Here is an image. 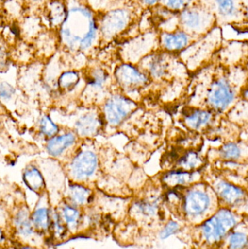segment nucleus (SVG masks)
<instances>
[{
	"mask_svg": "<svg viewBox=\"0 0 248 249\" xmlns=\"http://www.w3.org/2000/svg\"><path fill=\"white\" fill-rule=\"evenodd\" d=\"M179 230V225L176 222L172 221L166 225L165 228L162 231L160 236H161L162 239H166V238H169V237L176 233Z\"/></svg>",
	"mask_w": 248,
	"mask_h": 249,
	"instance_id": "nucleus-33",
	"label": "nucleus"
},
{
	"mask_svg": "<svg viewBox=\"0 0 248 249\" xmlns=\"http://www.w3.org/2000/svg\"><path fill=\"white\" fill-rule=\"evenodd\" d=\"M70 235L71 234L60 217L56 209L54 208L52 210V219L48 239L51 240L55 244H61L68 239Z\"/></svg>",
	"mask_w": 248,
	"mask_h": 249,
	"instance_id": "nucleus-18",
	"label": "nucleus"
},
{
	"mask_svg": "<svg viewBox=\"0 0 248 249\" xmlns=\"http://www.w3.org/2000/svg\"><path fill=\"white\" fill-rule=\"evenodd\" d=\"M61 36L71 49L88 50L100 39L97 13L85 4L73 7L61 26Z\"/></svg>",
	"mask_w": 248,
	"mask_h": 249,
	"instance_id": "nucleus-1",
	"label": "nucleus"
},
{
	"mask_svg": "<svg viewBox=\"0 0 248 249\" xmlns=\"http://www.w3.org/2000/svg\"><path fill=\"white\" fill-rule=\"evenodd\" d=\"M135 108L136 105L131 99L122 96H115L105 105V116L109 124H118L126 119Z\"/></svg>",
	"mask_w": 248,
	"mask_h": 249,
	"instance_id": "nucleus-7",
	"label": "nucleus"
},
{
	"mask_svg": "<svg viewBox=\"0 0 248 249\" xmlns=\"http://www.w3.org/2000/svg\"><path fill=\"white\" fill-rule=\"evenodd\" d=\"M165 67V57L163 54H155L151 57L150 61V70L154 75H163Z\"/></svg>",
	"mask_w": 248,
	"mask_h": 249,
	"instance_id": "nucleus-26",
	"label": "nucleus"
},
{
	"mask_svg": "<svg viewBox=\"0 0 248 249\" xmlns=\"http://www.w3.org/2000/svg\"><path fill=\"white\" fill-rule=\"evenodd\" d=\"M97 164V157L93 152L83 151L71 162V175L77 180L86 179L94 174Z\"/></svg>",
	"mask_w": 248,
	"mask_h": 249,
	"instance_id": "nucleus-10",
	"label": "nucleus"
},
{
	"mask_svg": "<svg viewBox=\"0 0 248 249\" xmlns=\"http://www.w3.org/2000/svg\"><path fill=\"white\" fill-rule=\"evenodd\" d=\"M230 248L231 249H243L247 246V236L245 234L236 232L231 235L230 239Z\"/></svg>",
	"mask_w": 248,
	"mask_h": 249,
	"instance_id": "nucleus-32",
	"label": "nucleus"
},
{
	"mask_svg": "<svg viewBox=\"0 0 248 249\" xmlns=\"http://www.w3.org/2000/svg\"><path fill=\"white\" fill-rule=\"evenodd\" d=\"M80 81V76L75 71H66L58 79V86L64 90H71Z\"/></svg>",
	"mask_w": 248,
	"mask_h": 249,
	"instance_id": "nucleus-25",
	"label": "nucleus"
},
{
	"mask_svg": "<svg viewBox=\"0 0 248 249\" xmlns=\"http://www.w3.org/2000/svg\"><path fill=\"white\" fill-rule=\"evenodd\" d=\"M41 133L47 137H53L58 133V126L48 116H44L39 124Z\"/></svg>",
	"mask_w": 248,
	"mask_h": 249,
	"instance_id": "nucleus-27",
	"label": "nucleus"
},
{
	"mask_svg": "<svg viewBox=\"0 0 248 249\" xmlns=\"http://www.w3.org/2000/svg\"><path fill=\"white\" fill-rule=\"evenodd\" d=\"M9 225L12 238L16 242L39 247L45 242V238L33 228L31 220V210L26 205H20L13 211Z\"/></svg>",
	"mask_w": 248,
	"mask_h": 249,
	"instance_id": "nucleus-5",
	"label": "nucleus"
},
{
	"mask_svg": "<svg viewBox=\"0 0 248 249\" xmlns=\"http://www.w3.org/2000/svg\"><path fill=\"white\" fill-rule=\"evenodd\" d=\"M115 77L119 85L128 89H134L144 86L147 82L145 74L131 64L119 66L115 71Z\"/></svg>",
	"mask_w": 248,
	"mask_h": 249,
	"instance_id": "nucleus-13",
	"label": "nucleus"
},
{
	"mask_svg": "<svg viewBox=\"0 0 248 249\" xmlns=\"http://www.w3.org/2000/svg\"><path fill=\"white\" fill-rule=\"evenodd\" d=\"M159 0H137L138 6L142 9L143 10H149L151 7L157 5Z\"/></svg>",
	"mask_w": 248,
	"mask_h": 249,
	"instance_id": "nucleus-35",
	"label": "nucleus"
},
{
	"mask_svg": "<svg viewBox=\"0 0 248 249\" xmlns=\"http://www.w3.org/2000/svg\"><path fill=\"white\" fill-rule=\"evenodd\" d=\"M0 124H1V121H0Z\"/></svg>",
	"mask_w": 248,
	"mask_h": 249,
	"instance_id": "nucleus-39",
	"label": "nucleus"
},
{
	"mask_svg": "<svg viewBox=\"0 0 248 249\" xmlns=\"http://www.w3.org/2000/svg\"><path fill=\"white\" fill-rule=\"evenodd\" d=\"M99 12L110 10L131 3L138 4L137 0H99Z\"/></svg>",
	"mask_w": 248,
	"mask_h": 249,
	"instance_id": "nucleus-28",
	"label": "nucleus"
},
{
	"mask_svg": "<svg viewBox=\"0 0 248 249\" xmlns=\"http://www.w3.org/2000/svg\"><path fill=\"white\" fill-rule=\"evenodd\" d=\"M195 40L179 28L172 32H158L159 45L167 52L183 51Z\"/></svg>",
	"mask_w": 248,
	"mask_h": 249,
	"instance_id": "nucleus-9",
	"label": "nucleus"
},
{
	"mask_svg": "<svg viewBox=\"0 0 248 249\" xmlns=\"http://www.w3.org/2000/svg\"><path fill=\"white\" fill-rule=\"evenodd\" d=\"M234 94L231 86L226 80H218L211 86L208 102L218 110H224L234 100Z\"/></svg>",
	"mask_w": 248,
	"mask_h": 249,
	"instance_id": "nucleus-11",
	"label": "nucleus"
},
{
	"mask_svg": "<svg viewBox=\"0 0 248 249\" xmlns=\"http://www.w3.org/2000/svg\"><path fill=\"white\" fill-rule=\"evenodd\" d=\"M8 241V234L5 230L0 225V249L5 247Z\"/></svg>",
	"mask_w": 248,
	"mask_h": 249,
	"instance_id": "nucleus-36",
	"label": "nucleus"
},
{
	"mask_svg": "<svg viewBox=\"0 0 248 249\" xmlns=\"http://www.w3.org/2000/svg\"><path fill=\"white\" fill-rule=\"evenodd\" d=\"M179 29L198 39L206 35L216 26L214 15L199 1L178 14Z\"/></svg>",
	"mask_w": 248,
	"mask_h": 249,
	"instance_id": "nucleus-4",
	"label": "nucleus"
},
{
	"mask_svg": "<svg viewBox=\"0 0 248 249\" xmlns=\"http://www.w3.org/2000/svg\"><path fill=\"white\" fill-rule=\"evenodd\" d=\"M99 123L97 117L93 114L83 115L76 123V129L79 134L83 136H91L99 129Z\"/></svg>",
	"mask_w": 248,
	"mask_h": 249,
	"instance_id": "nucleus-21",
	"label": "nucleus"
},
{
	"mask_svg": "<svg viewBox=\"0 0 248 249\" xmlns=\"http://www.w3.org/2000/svg\"><path fill=\"white\" fill-rule=\"evenodd\" d=\"M92 192L90 189L79 184H71L67 190L65 200L81 209L91 201Z\"/></svg>",
	"mask_w": 248,
	"mask_h": 249,
	"instance_id": "nucleus-15",
	"label": "nucleus"
},
{
	"mask_svg": "<svg viewBox=\"0 0 248 249\" xmlns=\"http://www.w3.org/2000/svg\"><path fill=\"white\" fill-rule=\"evenodd\" d=\"M15 249H42V247L30 245V244H20L17 242V245Z\"/></svg>",
	"mask_w": 248,
	"mask_h": 249,
	"instance_id": "nucleus-37",
	"label": "nucleus"
},
{
	"mask_svg": "<svg viewBox=\"0 0 248 249\" xmlns=\"http://www.w3.org/2000/svg\"><path fill=\"white\" fill-rule=\"evenodd\" d=\"M34 1H36V0H34Z\"/></svg>",
	"mask_w": 248,
	"mask_h": 249,
	"instance_id": "nucleus-40",
	"label": "nucleus"
},
{
	"mask_svg": "<svg viewBox=\"0 0 248 249\" xmlns=\"http://www.w3.org/2000/svg\"><path fill=\"white\" fill-rule=\"evenodd\" d=\"M107 75L103 70L96 69L88 77V84L93 87L100 88L106 82Z\"/></svg>",
	"mask_w": 248,
	"mask_h": 249,
	"instance_id": "nucleus-29",
	"label": "nucleus"
},
{
	"mask_svg": "<svg viewBox=\"0 0 248 249\" xmlns=\"http://www.w3.org/2000/svg\"><path fill=\"white\" fill-rule=\"evenodd\" d=\"M55 209L71 235L78 233L83 224V215L80 208L64 200Z\"/></svg>",
	"mask_w": 248,
	"mask_h": 249,
	"instance_id": "nucleus-12",
	"label": "nucleus"
},
{
	"mask_svg": "<svg viewBox=\"0 0 248 249\" xmlns=\"http://www.w3.org/2000/svg\"><path fill=\"white\" fill-rule=\"evenodd\" d=\"M215 18L216 26H246L248 24V0H198Z\"/></svg>",
	"mask_w": 248,
	"mask_h": 249,
	"instance_id": "nucleus-3",
	"label": "nucleus"
},
{
	"mask_svg": "<svg viewBox=\"0 0 248 249\" xmlns=\"http://www.w3.org/2000/svg\"><path fill=\"white\" fill-rule=\"evenodd\" d=\"M40 196L34 209L31 211V220L36 232L46 240L49 238L52 209L45 193Z\"/></svg>",
	"mask_w": 248,
	"mask_h": 249,
	"instance_id": "nucleus-8",
	"label": "nucleus"
},
{
	"mask_svg": "<svg viewBox=\"0 0 248 249\" xmlns=\"http://www.w3.org/2000/svg\"><path fill=\"white\" fill-rule=\"evenodd\" d=\"M209 205V197L203 192H190L185 199V210L193 216L202 214L208 209Z\"/></svg>",
	"mask_w": 248,
	"mask_h": 249,
	"instance_id": "nucleus-14",
	"label": "nucleus"
},
{
	"mask_svg": "<svg viewBox=\"0 0 248 249\" xmlns=\"http://www.w3.org/2000/svg\"><path fill=\"white\" fill-rule=\"evenodd\" d=\"M211 117V114L207 111L192 109L186 115V121L191 127L198 129L203 124H208Z\"/></svg>",
	"mask_w": 248,
	"mask_h": 249,
	"instance_id": "nucleus-23",
	"label": "nucleus"
},
{
	"mask_svg": "<svg viewBox=\"0 0 248 249\" xmlns=\"http://www.w3.org/2000/svg\"><path fill=\"white\" fill-rule=\"evenodd\" d=\"M15 90L13 86L9 83H3L0 85V98L4 100L10 99L14 93Z\"/></svg>",
	"mask_w": 248,
	"mask_h": 249,
	"instance_id": "nucleus-34",
	"label": "nucleus"
},
{
	"mask_svg": "<svg viewBox=\"0 0 248 249\" xmlns=\"http://www.w3.org/2000/svg\"><path fill=\"white\" fill-rule=\"evenodd\" d=\"M221 153L223 158L225 159L236 160L240 158L241 152L240 148L235 143H228L222 146Z\"/></svg>",
	"mask_w": 248,
	"mask_h": 249,
	"instance_id": "nucleus-30",
	"label": "nucleus"
},
{
	"mask_svg": "<svg viewBox=\"0 0 248 249\" xmlns=\"http://www.w3.org/2000/svg\"><path fill=\"white\" fill-rule=\"evenodd\" d=\"M23 182L26 187L36 194H44L45 193V181L42 173L36 167H28L25 169L23 175Z\"/></svg>",
	"mask_w": 248,
	"mask_h": 249,
	"instance_id": "nucleus-17",
	"label": "nucleus"
},
{
	"mask_svg": "<svg viewBox=\"0 0 248 249\" xmlns=\"http://www.w3.org/2000/svg\"><path fill=\"white\" fill-rule=\"evenodd\" d=\"M48 18L52 26H61L67 16L66 9L60 0H52L47 6Z\"/></svg>",
	"mask_w": 248,
	"mask_h": 249,
	"instance_id": "nucleus-19",
	"label": "nucleus"
},
{
	"mask_svg": "<svg viewBox=\"0 0 248 249\" xmlns=\"http://www.w3.org/2000/svg\"><path fill=\"white\" fill-rule=\"evenodd\" d=\"M201 163V159L198 156V154L195 152H189L186 153L182 159L180 160L179 165L186 168H196Z\"/></svg>",
	"mask_w": 248,
	"mask_h": 249,
	"instance_id": "nucleus-31",
	"label": "nucleus"
},
{
	"mask_svg": "<svg viewBox=\"0 0 248 249\" xmlns=\"http://www.w3.org/2000/svg\"><path fill=\"white\" fill-rule=\"evenodd\" d=\"M76 136L74 133H66L51 138L47 143L46 149L49 155L58 157L74 144Z\"/></svg>",
	"mask_w": 248,
	"mask_h": 249,
	"instance_id": "nucleus-16",
	"label": "nucleus"
},
{
	"mask_svg": "<svg viewBox=\"0 0 248 249\" xmlns=\"http://www.w3.org/2000/svg\"><path fill=\"white\" fill-rule=\"evenodd\" d=\"M235 224L236 219L232 213L223 209L204 224V235L210 242H215L221 239Z\"/></svg>",
	"mask_w": 248,
	"mask_h": 249,
	"instance_id": "nucleus-6",
	"label": "nucleus"
},
{
	"mask_svg": "<svg viewBox=\"0 0 248 249\" xmlns=\"http://www.w3.org/2000/svg\"><path fill=\"white\" fill-rule=\"evenodd\" d=\"M7 63V53L3 49L0 48V67H4Z\"/></svg>",
	"mask_w": 248,
	"mask_h": 249,
	"instance_id": "nucleus-38",
	"label": "nucleus"
},
{
	"mask_svg": "<svg viewBox=\"0 0 248 249\" xmlns=\"http://www.w3.org/2000/svg\"><path fill=\"white\" fill-rule=\"evenodd\" d=\"M216 190L223 200L231 204L237 203L244 196V193L241 189L224 181L217 185Z\"/></svg>",
	"mask_w": 248,
	"mask_h": 249,
	"instance_id": "nucleus-20",
	"label": "nucleus"
},
{
	"mask_svg": "<svg viewBox=\"0 0 248 249\" xmlns=\"http://www.w3.org/2000/svg\"><path fill=\"white\" fill-rule=\"evenodd\" d=\"M143 12L135 3L99 12L98 25L100 39L110 42L123 35L139 20Z\"/></svg>",
	"mask_w": 248,
	"mask_h": 249,
	"instance_id": "nucleus-2",
	"label": "nucleus"
},
{
	"mask_svg": "<svg viewBox=\"0 0 248 249\" xmlns=\"http://www.w3.org/2000/svg\"><path fill=\"white\" fill-rule=\"evenodd\" d=\"M195 174L188 171H170L164 177V181L169 185L188 184L194 179Z\"/></svg>",
	"mask_w": 248,
	"mask_h": 249,
	"instance_id": "nucleus-22",
	"label": "nucleus"
},
{
	"mask_svg": "<svg viewBox=\"0 0 248 249\" xmlns=\"http://www.w3.org/2000/svg\"><path fill=\"white\" fill-rule=\"evenodd\" d=\"M198 0H159L157 4L172 13L179 14Z\"/></svg>",
	"mask_w": 248,
	"mask_h": 249,
	"instance_id": "nucleus-24",
	"label": "nucleus"
}]
</instances>
